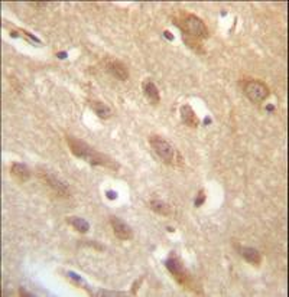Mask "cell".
Instances as JSON below:
<instances>
[{"mask_svg": "<svg viewBox=\"0 0 289 297\" xmlns=\"http://www.w3.org/2000/svg\"><path fill=\"white\" fill-rule=\"evenodd\" d=\"M165 267L172 274V277L175 279V282L180 283L181 286L187 287V289H193L191 287L193 286V276H191V273L185 268L183 260L174 251L169 254V257L167 258Z\"/></svg>", "mask_w": 289, "mask_h": 297, "instance_id": "obj_4", "label": "cell"}, {"mask_svg": "<svg viewBox=\"0 0 289 297\" xmlns=\"http://www.w3.org/2000/svg\"><path fill=\"white\" fill-rule=\"evenodd\" d=\"M104 70L110 75H113L119 81H127L129 79V70L124 65V62L116 58H106L104 60Z\"/></svg>", "mask_w": 289, "mask_h": 297, "instance_id": "obj_7", "label": "cell"}, {"mask_svg": "<svg viewBox=\"0 0 289 297\" xmlns=\"http://www.w3.org/2000/svg\"><path fill=\"white\" fill-rule=\"evenodd\" d=\"M142 91H143V95L149 100V103L153 105L159 104L161 103V94H159V89L155 85V82H152L151 79H146L142 82Z\"/></svg>", "mask_w": 289, "mask_h": 297, "instance_id": "obj_12", "label": "cell"}, {"mask_svg": "<svg viewBox=\"0 0 289 297\" xmlns=\"http://www.w3.org/2000/svg\"><path fill=\"white\" fill-rule=\"evenodd\" d=\"M49 3H45V1H42V3H31V6H35V7H45V6H48Z\"/></svg>", "mask_w": 289, "mask_h": 297, "instance_id": "obj_22", "label": "cell"}, {"mask_svg": "<svg viewBox=\"0 0 289 297\" xmlns=\"http://www.w3.org/2000/svg\"><path fill=\"white\" fill-rule=\"evenodd\" d=\"M149 145L152 148L153 153L164 162L165 164H174L175 160V148L174 146L167 142L165 139H162L161 136H151L149 137Z\"/></svg>", "mask_w": 289, "mask_h": 297, "instance_id": "obj_5", "label": "cell"}, {"mask_svg": "<svg viewBox=\"0 0 289 297\" xmlns=\"http://www.w3.org/2000/svg\"><path fill=\"white\" fill-rule=\"evenodd\" d=\"M89 105L92 107V110L97 114V117L101 120H107L111 117V108L103 101H97V100H89Z\"/></svg>", "mask_w": 289, "mask_h": 297, "instance_id": "obj_14", "label": "cell"}, {"mask_svg": "<svg viewBox=\"0 0 289 297\" xmlns=\"http://www.w3.org/2000/svg\"><path fill=\"white\" fill-rule=\"evenodd\" d=\"M57 57H58L60 60H64V58H67V52H58Z\"/></svg>", "mask_w": 289, "mask_h": 297, "instance_id": "obj_24", "label": "cell"}, {"mask_svg": "<svg viewBox=\"0 0 289 297\" xmlns=\"http://www.w3.org/2000/svg\"><path fill=\"white\" fill-rule=\"evenodd\" d=\"M124 293H116V292H104V290H100L97 292V296H123Z\"/></svg>", "mask_w": 289, "mask_h": 297, "instance_id": "obj_19", "label": "cell"}, {"mask_svg": "<svg viewBox=\"0 0 289 297\" xmlns=\"http://www.w3.org/2000/svg\"><path fill=\"white\" fill-rule=\"evenodd\" d=\"M10 175L19 183H25L32 176L31 169L26 164L20 163V162H13V163L10 164Z\"/></svg>", "mask_w": 289, "mask_h": 297, "instance_id": "obj_10", "label": "cell"}, {"mask_svg": "<svg viewBox=\"0 0 289 297\" xmlns=\"http://www.w3.org/2000/svg\"><path fill=\"white\" fill-rule=\"evenodd\" d=\"M233 245H234L236 251L240 254L247 263L256 266V267H259V266L262 264V254H260L259 250L253 248V247L242 245V244H239V242H236V241H233Z\"/></svg>", "mask_w": 289, "mask_h": 297, "instance_id": "obj_9", "label": "cell"}, {"mask_svg": "<svg viewBox=\"0 0 289 297\" xmlns=\"http://www.w3.org/2000/svg\"><path fill=\"white\" fill-rule=\"evenodd\" d=\"M205 199H207V195H205V191H199L197 195V198H195V201H194V207L195 208H199V207H202V204L205 202Z\"/></svg>", "mask_w": 289, "mask_h": 297, "instance_id": "obj_16", "label": "cell"}, {"mask_svg": "<svg viewBox=\"0 0 289 297\" xmlns=\"http://www.w3.org/2000/svg\"><path fill=\"white\" fill-rule=\"evenodd\" d=\"M106 195L108 199H116V198H117V193L114 192V191H107Z\"/></svg>", "mask_w": 289, "mask_h": 297, "instance_id": "obj_21", "label": "cell"}, {"mask_svg": "<svg viewBox=\"0 0 289 297\" xmlns=\"http://www.w3.org/2000/svg\"><path fill=\"white\" fill-rule=\"evenodd\" d=\"M19 32H22V33H23V35H25L26 38H29V39H32V41H33L35 44H41V41H39V39H38V38H36L35 35H32L31 32H28V30H22V29L19 30Z\"/></svg>", "mask_w": 289, "mask_h": 297, "instance_id": "obj_18", "label": "cell"}, {"mask_svg": "<svg viewBox=\"0 0 289 297\" xmlns=\"http://www.w3.org/2000/svg\"><path fill=\"white\" fill-rule=\"evenodd\" d=\"M240 87H242L244 95L255 104L263 103L271 95V88L260 79L247 78V79L240 81Z\"/></svg>", "mask_w": 289, "mask_h": 297, "instance_id": "obj_3", "label": "cell"}, {"mask_svg": "<svg viewBox=\"0 0 289 297\" xmlns=\"http://www.w3.org/2000/svg\"><path fill=\"white\" fill-rule=\"evenodd\" d=\"M68 277L74 283H77V284H86V282H84L78 274H76V273H71V271H70V273H68Z\"/></svg>", "mask_w": 289, "mask_h": 297, "instance_id": "obj_17", "label": "cell"}, {"mask_svg": "<svg viewBox=\"0 0 289 297\" xmlns=\"http://www.w3.org/2000/svg\"><path fill=\"white\" fill-rule=\"evenodd\" d=\"M20 296H32V293H28V292H25L23 289H20Z\"/></svg>", "mask_w": 289, "mask_h": 297, "instance_id": "obj_25", "label": "cell"}, {"mask_svg": "<svg viewBox=\"0 0 289 297\" xmlns=\"http://www.w3.org/2000/svg\"><path fill=\"white\" fill-rule=\"evenodd\" d=\"M143 279H145V277H140V279H139L136 283H133V284H132V295H136L137 290H139V286L143 283Z\"/></svg>", "mask_w": 289, "mask_h": 297, "instance_id": "obj_20", "label": "cell"}, {"mask_svg": "<svg viewBox=\"0 0 289 297\" xmlns=\"http://www.w3.org/2000/svg\"><path fill=\"white\" fill-rule=\"evenodd\" d=\"M38 176L45 182V185L51 189V192H54L60 198H68L70 196V188L65 182H62L61 179H58L54 173L46 172L44 169L38 170Z\"/></svg>", "mask_w": 289, "mask_h": 297, "instance_id": "obj_6", "label": "cell"}, {"mask_svg": "<svg viewBox=\"0 0 289 297\" xmlns=\"http://www.w3.org/2000/svg\"><path fill=\"white\" fill-rule=\"evenodd\" d=\"M164 35H165V38H167V39H169V41H174V36L171 35V32L165 30V32H164Z\"/></svg>", "mask_w": 289, "mask_h": 297, "instance_id": "obj_23", "label": "cell"}, {"mask_svg": "<svg viewBox=\"0 0 289 297\" xmlns=\"http://www.w3.org/2000/svg\"><path fill=\"white\" fill-rule=\"evenodd\" d=\"M67 223H70L80 234H87L90 231V223H87L86 220L80 218V217H68Z\"/></svg>", "mask_w": 289, "mask_h": 297, "instance_id": "obj_15", "label": "cell"}, {"mask_svg": "<svg viewBox=\"0 0 289 297\" xmlns=\"http://www.w3.org/2000/svg\"><path fill=\"white\" fill-rule=\"evenodd\" d=\"M110 225L113 228V232H114L116 238H119L122 241H129V239L133 238V229H132V226L127 223H124L122 218L111 215L110 217Z\"/></svg>", "mask_w": 289, "mask_h": 297, "instance_id": "obj_8", "label": "cell"}, {"mask_svg": "<svg viewBox=\"0 0 289 297\" xmlns=\"http://www.w3.org/2000/svg\"><path fill=\"white\" fill-rule=\"evenodd\" d=\"M149 207L153 212H156L158 215H162V217H171L174 212V209L168 202L162 201V199H156V198L149 201Z\"/></svg>", "mask_w": 289, "mask_h": 297, "instance_id": "obj_13", "label": "cell"}, {"mask_svg": "<svg viewBox=\"0 0 289 297\" xmlns=\"http://www.w3.org/2000/svg\"><path fill=\"white\" fill-rule=\"evenodd\" d=\"M65 140H67V145L70 148V151L76 157H80V159L89 162L92 166H103V167H108L111 170L120 169V164L117 163L114 159H111L110 156L96 150L89 143H86L84 140L74 137V136H65Z\"/></svg>", "mask_w": 289, "mask_h": 297, "instance_id": "obj_1", "label": "cell"}, {"mask_svg": "<svg viewBox=\"0 0 289 297\" xmlns=\"http://www.w3.org/2000/svg\"><path fill=\"white\" fill-rule=\"evenodd\" d=\"M180 116H181V121L187 127H193V129H197L199 126V119L197 117L194 108L191 105L184 104L180 108Z\"/></svg>", "mask_w": 289, "mask_h": 297, "instance_id": "obj_11", "label": "cell"}, {"mask_svg": "<svg viewBox=\"0 0 289 297\" xmlns=\"http://www.w3.org/2000/svg\"><path fill=\"white\" fill-rule=\"evenodd\" d=\"M172 20H174V25L183 32V36L201 41V39H207L210 35L205 22L199 19L197 15L183 12L178 17H172Z\"/></svg>", "mask_w": 289, "mask_h": 297, "instance_id": "obj_2", "label": "cell"}]
</instances>
